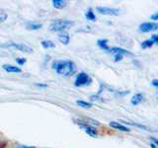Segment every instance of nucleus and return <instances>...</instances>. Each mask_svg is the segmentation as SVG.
I'll return each mask as SVG.
<instances>
[{"instance_id":"obj_12","label":"nucleus","mask_w":158,"mask_h":148,"mask_svg":"<svg viewBox=\"0 0 158 148\" xmlns=\"http://www.w3.org/2000/svg\"><path fill=\"white\" fill-rule=\"evenodd\" d=\"M52 6L56 9H63L67 5V2L64 0H52Z\"/></svg>"},{"instance_id":"obj_19","label":"nucleus","mask_w":158,"mask_h":148,"mask_svg":"<svg viewBox=\"0 0 158 148\" xmlns=\"http://www.w3.org/2000/svg\"><path fill=\"white\" fill-rule=\"evenodd\" d=\"M77 104H78L79 107H82V108H85V109H89V108L92 107L91 103H88V102H85V101H81V100L77 101Z\"/></svg>"},{"instance_id":"obj_21","label":"nucleus","mask_w":158,"mask_h":148,"mask_svg":"<svg viewBox=\"0 0 158 148\" xmlns=\"http://www.w3.org/2000/svg\"><path fill=\"white\" fill-rule=\"evenodd\" d=\"M16 62L19 64V65H24L25 63H26V58H20V57H17L16 58Z\"/></svg>"},{"instance_id":"obj_11","label":"nucleus","mask_w":158,"mask_h":148,"mask_svg":"<svg viewBox=\"0 0 158 148\" xmlns=\"http://www.w3.org/2000/svg\"><path fill=\"white\" fill-rule=\"evenodd\" d=\"M4 70H6L7 72H13V73H21L22 70L20 67L14 66V65H10V64H4L2 66Z\"/></svg>"},{"instance_id":"obj_13","label":"nucleus","mask_w":158,"mask_h":148,"mask_svg":"<svg viewBox=\"0 0 158 148\" xmlns=\"http://www.w3.org/2000/svg\"><path fill=\"white\" fill-rule=\"evenodd\" d=\"M26 27L28 30H32V31H36V30H40L42 27H43V25L41 23H32V22H30V23H27L26 24Z\"/></svg>"},{"instance_id":"obj_23","label":"nucleus","mask_w":158,"mask_h":148,"mask_svg":"<svg viewBox=\"0 0 158 148\" xmlns=\"http://www.w3.org/2000/svg\"><path fill=\"white\" fill-rule=\"evenodd\" d=\"M123 59L122 54H115V61H120Z\"/></svg>"},{"instance_id":"obj_27","label":"nucleus","mask_w":158,"mask_h":148,"mask_svg":"<svg viewBox=\"0 0 158 148\" xmlns=\"http://www.w3.org/2000/svg\"><path fill=\"white\" fill-rule=\"evenodd\" d=\"M15 148H36V147H34V146H25V145H19V146L15 147Z\"/></svg>"},{"instance_id":"obj_9","label":"nucleus","mask_w":158,"mask_h":148,"mask_svg":"<svg viewBox=\"0 0 158 148\" xmlns=\"http://www.w3.org/2000/svg\"><path fill=\"white\" fill-rule=\"evenodd\" d=\"M110 126L113 127V128H115V130H121V131H130V128L125 126L123 125H121L120 122H117V121H111L110 123Z\"/></svg>"},{"instance_id":"obj_16","label":"nucleus","mask_w":158,"mask_h":148,"mask_svg":"<svg viewBox=\"0 0 158 148\" xmlns=\"http://www.w3.org/2000/svg\"><path fill=\"white\" fill-rule=\"evenodd\" d=\"M85 17L87 18V20H89V21H96V16L91 8L88 9V11L85 14Z\"/></svg>"},{"instance_id":"obj_25","label":"nucleus","mask_w":158,"mask_h":148,"mask_svg":"<svg viewBox=\"0 0 158 148\" xmlns=\"http://www.w3.org/2000/svg\"><path fill=\"white\" fill-rule=\"evenodd\" d=\"M151 84L154 87H158V79H154V80H152Z\"/></svg>"},{"instance_id":"obj_4","label":"nucleus","mask_w":158,"mask_h":148,"mask_svg":"<svg viewBox=\"0 0 158 148\" xmlns=\"http://www.w3.org/2000/svg\"><path fill=\"white\" fill-rule=\"evenodd\" d=\"M158 29V24L154 22H146V23H142L139 25V28H138V31L141 33H148V32H153L156 31Z\"/></svg>"},{"instance_id":"obj_28","label":"nucleus","mask_w":158,"mask_h":148,"mask_svg":"<svg viewBox=\"0 0 158 148\" xmlns=\"http://www.w3.org/2000/svg\"><path fill=\"white\" fill-rule=\"evenodd\" d=\"M37 86H38V87H42V88H44V87H47L48 85H47V84H37Z\"/></svg>"},{"instance_id":"obj_1","label":"nucleus","mask_w":158,"mask_h":148,"mask_svg":"<svg viewBox=\"0 0 158 148\" xmlns=\"http://www.w3.org/2000/svg\"><path fill=\"white\" fill-rule=\"evenodd\" d=\"M52 68L57 74L63 76H70L76 71V65L70 60H58L52 63Z\"/></svg>"},{"instance_id":"obj_24","label":"nucleus","mask_w":158,"mask_h":148,"mask_svg":"<svg viewBox=\"0 0 158 148\" xmlns=\"http://www.w3.org/2000/svg\"><path fill=\"white\" fill-rule=\"evenodd\" d=\"M151 20H154V21H158V12H155L153 15H151Z\"/></svg>"},{"instance_id":"obj_20","label":"nucleus","mask_w":158,"mask_h":148,"mask_svg":"<svg viewBox=\"0 0 158 148\" xmlns=\"http://www.w3.org/2000/svg\"><path fill=\"white\" fill-rule=\"evenodd\" d=\"M7 17H8V15L6 12H4L2 11V10H0V24L3 23L4 21H6L7 20Z\"/></svg>"},{"instance_id":"obj_2","label":"nucleus","mask_w":158,"mask_h":148,"mask_svg":"<svg viewBox=\"0 0 158 148\" xmlns=\"http://www.w3.org/2000/svg\"><path fill=\"white\" fill-rule=\"evenodd\" d=\"M74 25V22L69 20H56L49 25V30L53 32H63L64 30L70 29Z\"/></svg>"},{"instance_id":"obj_29","label":"nucleus","mask_w":158,"mask_h":148,"mask_svg":"<svg viewBox=\"0 0 158 148\" xmlns=\"http://www.w3.org/2000/svg\"><path fill=\"white\" fill-rule=\"evenodd\" d=\"M151 147L152 148H156V145L154 144V143H151Z\"/></svg>"},{"instance_id":"obj_14","label":"nucleus","mask_w":158,"mask_h":148,"mask_svg":"<svg viewBox=\"0 0 158 148\" xmlns=\"http://www.w3.org/2000/svg\"><path fill=\"white\" fill-rule=\"evenodd\" d=\"M142 99H143V95L141 93H137V94H135V96L132 97V99H131V104L132 105H135V106H136V105H138L141 101H142Z\"/></svg>"},{"instance_id":"obj_6","label":"nucleus","mask_w":158,"mask_h":148,"mask_svg":"<svg viewBox=\"0 0 158 148\" xmlns=\"http://www.w3.org/2000/svg\"><path fill=\"white\" fill-rule=\"evenodd\" d=\"M79 126H80L82 130H84L87 134L91 137H96L98 135L97 130L94 126H92L91 125H84V123H78Z\"/></svg>"},{"instance_id":"obj_26","label":"nucleus","mask_w":158,"mask_h":148,"mask_svg":"<svg viewBox=\"0 0 158 148\" xmlns=\"http://www.w3.org/2000/svg\"><path fill=\"white\" fill-rule=\"evenodd\" d=\"M151 140L153 141V143L157 146V148H158V139H156L155 137H151Z\"/></svg>"},{"instance_id":"obj_15","label":"nucleus","mask_w":158,"mask_h":148,"mask_svg":"<svg viewBox=\"0 0 158 148\" xmlns=\"http://www.w3.org/2000/svg\"><path fill=\"white\" fill-rule=\"evenodd\" d=\"M97 44L101 48L105 49V51H110V47H108V39H98V41H97Z\"/></svg>"},{"instance_id":"obj_18","label":"nucleus","mask_w":158,"mask_h":148,"mask_svg":"<svg viewBox=\"0 0 158 148\" xmlns=\"http://www.w3.org/2000/svg\"><path fill=\"white\" fill-rule=\"evenodd\" d=\"M153 44H154V43H153L151 39H146V41L142 42L141 43V47L142 48H148V47H151Z\"/></svg>"},{"instance_id":"obj_5","label":"nucleus","mask_w":158,"mask_h":148,"mask_svg":"<svg viewBox=\"0 0 158 148\" xmlns=\"http://www.w3.org/2000/svg\"><path fill=\"white\" fill-rule=\"evenodd\" d=\"M96 10L100 14H103V15H111V16H117V15L120 14V9H116V8L98 6L96 8Z\"/></svg>"},{"instance_id":"obj_7","label":"nucleus","mask_w":158,"mask_h":148,"mask_svg":"<svg viewBox=\"0 0 158 148\" xmlns=\"http://www.w3.org/2000/svg\"><path fill=\"white\" fill-rule=\"evenodd\" d=\"M10 46L16 47L18 51H21L23 52H33V48L30 47L29 46H27V44H25V43H10Z\"/></svg>"},{"instance_id":"obj_22","label":"nucleus","mask_w":158,"mask_h":148,"mask_svg":"<svg viewBox=\"0 0 158 148\" xmlns=\"http://www.w3.org/2000/svg\"><path fill=\"white\" fill-rule=\"evenodd\" d=\"M151 41L154 43H158V35H153V36L151 37Z\"/></svg>"},{"instance_id":"obj_3","label":"nucleus","mask_w":158,"mask_h":148,"mask_svg":"<svg viewBox=\"0 0 158 148\" xmlns=\"http://www.w3.org/2000/svg\"><path fill=\"white\" fill-rule=\"evenodd\" d=\"M92 83V79L89 77V75L85 72H80L77 74L76 79H75V86L76 87H82V86H87L90 85Z\"/></svg>"},{"instance_id":"obj_10","label":"nucleus","mask_w":158,"mask_h":148,"mask_svg":"<svg viewBox=\"0 0 158 148\" xmlns=\"http://www.w3.org/2000/svg\"><path fill=\"white\" fill-rule=\"evenodd\" d=\"M58 39L63 44H68L69 43V41H70V37H69V34L66 33V32H60L58 34Z\"/></svg>"},{"instance_id":"obj_17","label":"nucleus","mask_w":158,"mask_h":148,"mask_svg":"<svg viewBox=\"0 0 158 148\" xmlns=\"http://www.w3.org/2000/svg\"><path fill=\"white\" fill-rule=\"evenodd\" d=\"M41 44L44 48H52L56 47V44H54L52 41H48V39H47V41H42Z\"/></svg>"},{"instance_id":"obj_8","label":"nucleus","mask_w":158,"mask_h":148,"mask_svg":"<svg viewBox=\"0 0 158 148\" xmlns=\"http://www.w3.org/2000/svg\"><path fill=\"white\" fill-rule=\"evenodd\" d=\"M112 53H115V54H122V56H131V53L130 51H126V49L123 48H121V47H111L110 51Z\"/></svg>"}]
</instances>
